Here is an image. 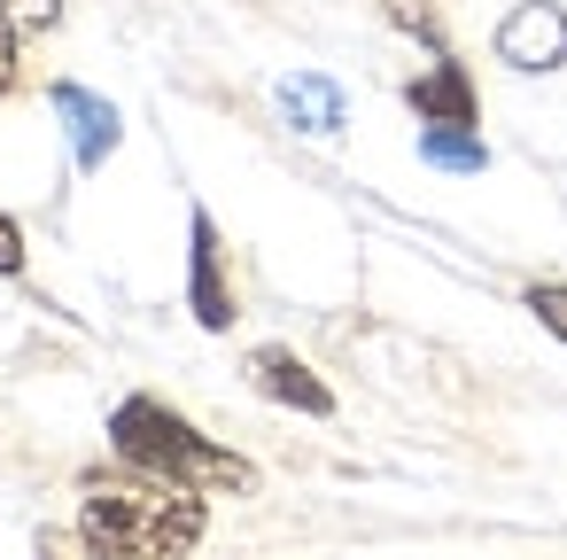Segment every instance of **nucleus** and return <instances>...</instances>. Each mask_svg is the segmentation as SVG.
Listing matches in <instances>:
<instances>
[{
	"mask_svg": "<svg viewBox=\"0 0 567 560\" xmlns=\"http://www.w3.org/2000/svg\"><path fill=\"white\" fill-rule=\"evenodd\" d=\"M280 110H288V125H303V133H342V86L319 79V71L280 79Z\"/></svg>",
	"mask_w": 567,
	"mask_h": 560,
	"instance_id": "nucleus-8",
	"label": "nucleus"
},
{
	"mask_svg": "<svg viewBox=\"0 0 567 560\" xmlns=\"http://www.w3.org/2000/svg\"><path fill=\"white\" fill-rule=\"evenodd\" d=\"M497 63H513V71H559L567 63V9L559 0H520L497 24Z\"/></svg>",
	"mask_w": 567,
	"mask_h": 560,
	"instance_id": "nucleus-3",
	"label": "nucleus"
},
{
	"mask_svg": "<svg viewBox=\"0 0 567 560\" xmlns=\"http://www.w3.org/2000/svg\"><path fill=\"white\" fill-rule=\"evenodd\" d=\"M0 24H9V32H55L63 0H0Z\"/></svg>",
	"mask_w": 567,
	"mask_h": 560,
	"instance_id": "nucleus-10",
	"label": "nucleus"
},
{
	"mask_svg": "<svg viewBox=\"0 0 567 560\" xmlns=\"http://www.w3.org/2000/svg\"><path fill=\"white\" fill-rule=\"evenodd\" d=\"M195 265H187V304H195V319L210 327V335H226L234 327V288H226V250H218V226H210V211H195Z\"/></svg>",
	"mask_w": 567,
	"mask_h": 560,
	"instance_id": "nucleus-6",
	"label": "nucleus"
},
{
	"mask_svg": "<svg viewBox=\"0 0 567 560\" xmlns=\"http://www.w3.org/2000/svg\"><path fill=\"white\" fill-rule=\"evenodd\" d=\"M404 102H412L427 125H474V86H466V71H458L451 55H435V71H427V79H412V86H404Z\"/></svg>",
	"mask_w": 567,
	"mask_h": 560,
	"instance_id": "nucleus-7",
	"label": "nucleus"
},
{
	"mask_svg": "<svg viewBox=\"0 0 567 560\" xmlns=\"http://www.w3.org/2000/svg\"><path fill=\"white\" fill-rule=\"evenodd\" d=\"M17 79H24V63H17V32H9V24H0V102H9V94H17Z\"/></svg>",
	"mask_w": 567,
	"mask_h": 560,
	"instance_id": "nucleus-13",
	"label": "nucleus"
},
{
	"mask_svg": "<svg viewBox=\"0 0 567 560\" xmlns=\"http://www.w3.org/2000/svg\"><path fill=\"white\" fill-rule=\"evenodd\" d=\"M110 436H117V459L125 467H148L164 482H187V490H257V467L241 451L210 444L195 420H179L156 397H125L110 413Z\"/></svg>",
	"mask_w": 567,
	"mask_h": 560,
	"instance_id": "nucleus-2",
	"label": "nucleus"
},
{
	"mask_svg": "<svg viewBox=\"0 0 567 560\" xmlns=\"http://www.w3.org/2000/svg\"><path fill=\"white\" fill-rule=\"evenodd\" d=\"M389 17H396L404 32H420V40L443 55V24H435V9H420V0H389Z\"/></svg>",
	"mask_w": 567,
	"mask_h": 560,
	"instance_id": "nucleus-12",
	"label": "nucleus"
},
{
	"mask_svg": "<svg viewBox=\"0 0 567 560\" xmlns=\"http://www.w3.org/2000/svg\"><path fill=\"white\" fill-rule=\"evenodd\" d=\"M0 273H24V234H17V218H0Z\"/></svg>",
	"mask_w": 567,
	"mask_h": 560,
	"instance_id": "nucleus-14",
	"label": "nucleus"
},
{
	"mask_svg": "<svg viewBox=\"0 0 567 560\" xmlns=\"http://www.w3.org/2000/svg\"><path fill=\"white\" fill-rule=\"evenodd\" d=\"M249 381H257V397H272V405H288V413H311V420L334 413V389H327L296 350H280V343L249 350Z\"/></svg>",
	"mask_w": 567,
	"mask_h": 560,
	"instance_id": "nucleus-5",
	"label": "nucleus"
},
{
	"mask_svg": "<svg viewBox=\"0 0 567 560\" xmlns=\"http://www.w3.org/2000/svg\"><path fill=\"white\" fill-rule=\"evenodd\" d=\"M528 312H536V319H544V327L567 343V281H544V288H528Z\"/></svg>",
	"mask_w": 567,
	"mask_h": 560,
	"instance_id": "nucleus-11",
	"label": "nucleus"
},
{
	"mask_svg": "<svg viewBox=\"0 0 567 560\" xmlns=\"http://www.w3.org/2000/svg\"><path fill=\"white\" fill-rule=\"evenodd\" d=\"M79 537L94 552L172 560V552L203 544V490L164 482L148 467H133V475H86L79 482Z\"/></svg>",
	"mask_w": 567,
	"mask_h": 560,
	"instance_id": "nucleus-1",
	"label": "nucleus"
},
{
	"mask_svg": "<svg viewBox=\"0 0 567 560\" xmlns=\"http://www.w3.org/2000/svg\"><path fill=\"white\" fill-rule=\"evenodd\" d=\"M55 118H63V133H71V164H79V172H102V164L117 156V133H125V125H117V110H110L102 94H86V86L63 79V86H55Z\"/></svg>",
	"mask_w": 567,
	"mask_h": 560,
	"instance_id": "nucleus-4",
	"label": "nucleus"
},
{
	"mask_svg": "<svg viewBox=\"0 0 567 560\" xmlns=\"http://www.w3.org/2000/svg\"><path fill=\"white\" fill-rule=\"evenodd\" d=\"M420 156L443 164V172H482V164H489V149L474 141V125H427V133H420Z\"/></svg>",
	"mask_w": 567,
	"mask_h": 560,
	"instance_id": "nucleus-9",
	"label": "nucleus"
}]
</instances>
